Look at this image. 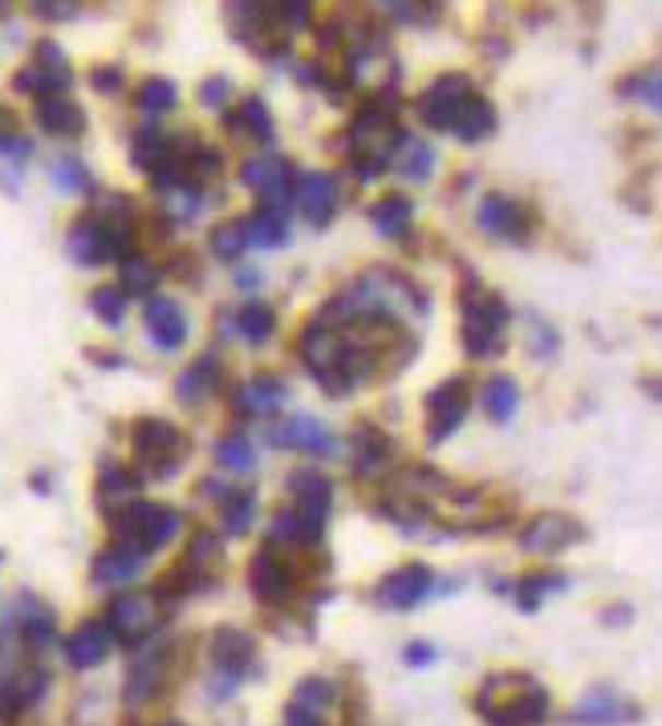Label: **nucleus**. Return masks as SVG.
Instances as JSON below:
<instances>
[{
	"instance_id": "obj_18",
	"label": "nucleus",
	"mask_w": 662,
	"mask_h": 726,
	"mask_svg": "<svg viewBox=\"0 0 662 726\" xmlns=\"http://www.w3.org/2000/svg\"><path fill=\"white\" fill-rule=\"evenodd\" d=\"M492 127H496V115H492V106L484 98H475V94H468L460 106V115H456V122H451V130L460 134L463 143H480L484 134H492Z\"/></svg>"
},
{
	"instance_id": "obj_17",
	"label": "nucleus",
	"mask_w": 662,
	"mask_h": 726,
	"mask_svg": "<svg viewBox=\"0 0 662 726\" xmlns=\"http://www.w3.org/2000/svg\"><path fill=\"white\" fill-rule=\"evenodd\" d=\"M333 200H338V191H333V179L330 175H305L302 179V207L305 215H309V224H330V215H333Z\"/></svg>"
},
{
	"instance_id": "obj_24",
	"label": "nucleus",
	"mask_w": 662,
	"mask_h": 726,
	"mask_svg": "<svg viewBox=\"0 0 662 726\" xmlns=\"http://www.w3.org/2000/svg\"><path fill=\"white\" fill-rule=\"evenodd\" d=\"M411 215H415V207H411V200H403V195H390V200L375 203V212H370V224H375L382 236H403L406 228H411Z\"/></svg>"
},
{
	"instance_id": "obj_13",
	"label": "nucleus",
	"mask_w": 662,
	"mask_h": 726,
	"mask_svg": "<svg viewBox=\"0 0 662 726\" xmlns=\"http://www.w3.org/2000/svg\"><path fill=\"white\" fill-rule=\"evenodd\" d=\"M106 654H110V629L102 626V621L78 626L70 633V641H66V657H70V666H78V669L98 666Z\"/></svg>"
},
{
	"instance_id": "obj_45",
	"label": "nucleus",
	"mask_w": 662,
	"mask_h": 726,
	"mask_svg": "<svg viewBox=\"0 0 662 726\" xmlns=\"http://www.w3.org/2000/svg\"><path fill=\"white\" fill-rule=\"evenodd\" d=\"M650 390H654V394H659V398H662V382H654V385H650Z\"/></svg>"
},
{
	"instance_id": "obj_10",
	"label": "nucleus",
	"mask_w": 662,
	"mask_h": 726,
	"mask_svg": "<svg viewBox=\"0 0 662 726\" xmlns=\"http://www.w3.org/2000/svg\"><path fill=\"white\" fill-rule=\"evenodd\" d=\"M146 329H151V342L158 349H179V345L188 342V317L167 297H155L146 305Z\"/></svg>"
},
{
	"instance_id": "obj_43",
	"label": "nucleus",
	"mask_w": 662,
	"mask_h": 726,
	"mask_svg": "<svg viewBox=\"0 0 662 726\" xmlns=\"http://www.w3.org/2000/svg\"><path fill=\"white\" fill-rule=\"evenodd\" d=\"M281 9H285V16L293 21V25H302L305 21V0H281Z\"/></svg>"
},
{
	"instance_id": "obj_11",
	"label": "nucleus",
	"mask_w": 662,
	"mask_h": 726,
	"mask_svg": "<svg viewBox=\"0 0 662 726\" xmlns=\"http://www.w3.org/2000/svg\"><path fill=\"white\" fill-rule=\"evenodd\" d=\"M252 657H257V641L248 638L245 629H232L228 626V629H220L216 638H212V662H216V669L232 674V678L248 674Z\"/></svg>"
},
{
	"instance_id": "obj_12",
	"label": "nucleus",
	"mask_w": 662,
	"mask_h": 726,
	"mask_svg": "<svg viewBox=\"0 0 662 726\" xmlns=\"http://www.w3.org/2000/svg\"><path fill=\"white\" fill-rule=\"evenodd\" d=\"M248 588L257 593V600H285L288 588H293V572L273 552H260L248 569Z\"/></svg>"
},
{
	"instance_id": "obj_25",
	"label": "nucleus",
	"mask_w": 662,
	"mask_h": 726,
	"mask_svg": "<svg viewBox=\"0 0 662 726\" xmlns=\"http://www.w3.org/2000/svg\"><path fill=\"white\" fill-rule=\"evenodd\" d=\"M480 224L488 231H496V236H517L520 207L512 200H505V195H492V200H484V207H480Z\"/></svg>"
},
{
	"instance_id": "obj_36",
	"label": "nucleus",
	"mask_w": 662,
	"mask_h": 726,
	"mask_svg": "<svg viewBox=\"0 0 662 726\" xmlns=\"http://www.w3.org/2000/svg\"><path fill=\"white\" fill-rule=\"evenodd\" d=\"M90 305H94V313H98L106 325H122V317H127V300H122L118 288H98Z\"/></svg>"
},
{
	"instance_id": "obj_39",
	"label": "nucleus",
	"mask_w": 662,
	"mask_h": 726,
	"mask_svg": "<svg viewBox=\"0 0 662 726\" xmlns=\"http://www.w3.org/2000/svg\"><path fill=\"white\" fill-rule=\"evenodd\" d=\"M245 127L257 134L260 143H269V139H273V118H269V110H264L260 102H248L245 106Z\"/></svg>"
},
{
	"instance_id": "obj_35",
	"label": "nucleus",
	"mask_w": 662,
	"mask_h": 726,
	"mask_svg": "<svg viewBox=\"0 0 662 726\" xmlns=\"http://www.w3.org/2000/svg\"><path fill=\"white\" fill-rule=\"evenodd\" d=\"M158 281V272L146 264V260H130L127 269H122V293H134V297H143L151 293Z\"/></svg>"
},
{
	"instance_id": "obj_46",
	"label": "nucleus",
	"mask_w": 662,
	"mask_h": 726,
	"mask_svg": "<svg viewBox=\"0 0 662 726\" xmlns=\"http://www.w3.org/2000/svg\"><path fill=\"white\" fill-rule=\"evenodd\" d=\"M163 726H184V723H163Z\"/></svg>"
},
{
	"instance_id": "obj_34",
	"label": "nucleus",
	"mask_w": 662,
	"mask_h": 726,
	"mask_svg": "<svg viewBox=\"0 0 662 726\" xmlns=\"http://www.w3.org/2000/svg\"><path fill=\"white\" fill-rule=\"evenodd\" d=\"M139 102H143L146 115H163V110H172L175 106V86L172 82H163V78H151L143 86V94H139Z\"/></svg>"
},
{
	"instance_id": "obj_26",
	"label": "nucleus",
	"mask_w": 662,
	"mask_h": 726,
	"mask_svg": "<svg viewBox=\"0 0 662 726\" xmlns=\"http://www.w3.org/2000/svg\"><path fill=\"white\" fill-rule=\"evenodd\" d=\"M245 183L260 195H276V191H285L288 183V171L281 158H257V163H248L245 167Z\"/></svg>"
},
{
	"instance_id": "obj_15",
	"label": "nucleus",
	"mask_w": 662,
	"mask_h": 726,
	"mask_svg": "<svg viewBox=\"0 0 662 726\" xmlns=\"http://www.w3.org/2000/svg\"><path fill=\"white\" fill-rule=\"evenodd\" d=\"M293 508L309 520V524H326V512H330V484H326V475H317V471H302V475H293Z\"/></svg>"
},
{
	"instance_id": "obj_29",
	"label": "nucleus",
	"mask_w": 662,
	"mask_h": 726,
	"mask_svg": "<svg viewBox=\"0 0 662 726\" xmlns=\"http://www.w3.org/2000/svg\"><path fill=\"white\" fill-rule=\"evenodd\" d=\"M252 512H257V499L248 496V491H232V499H224V527H228L232 536H240L252 524Z\"/></svg>"
},
{
	"instance_id": "obj_14",
	"label": "nucleus",
	"mask_w": 662,
	"mask_h": 726,
	"mask_svg": "<svg viewBox=\"0 0 662 726\" xmlns=\"http://www.w3.org/2000/svg\"><path fill=\"white\" fill-rule=\"evenodd\" d=\"M577 540V524L574 520H565V515H541L533 524L524 527V536L520 544L529 548V552H561L565 544Z\"/></svg>"
},
{
	"instance_id": "obj_7",
	"label": "nucleus",
	"mask_w": 662,
	"mask_h": 726,
	"mask_svg": "<svg viewBox=\"0 0 662 726\" xmlns=\"http://www.w3.org/2000/svg\"><path fill=\"white\" fill-rule=\"evenodd\" d=\"M472 94V86H468V78H460V73H447V78H439L423 98H418V115H423V122L435 130H451V122H456V115H460L463 98Z\"/></svg>"
},
{
	"instance_id": "obj_4",
	"label": "nucleus",
	"mask_w": 662,
	"mask_h": 726,
	"mask_svg": "<svg viewBox=\"0 0 662 726\" xmlns=\"http://www.w3.org/2000/svg\"><path fill=\"white\" fill-rule=\"evenodd\" d=\"M134 455L143 459L146 467H155L158 475H167V471H175L179 455H184V435L172 422H158V418L139 422V430H134Z\"/></svg>"
},
{
	"instance_id": "obj_40",
	"label": "nucleus",
	"mask_w": 662,
	"mask_h": 726,
	"mask_svg": "<svg viewBox=\"0 0 662 726\" xmlns=\"http://www.w3.org/2000/svg\"><path fill=\"white\" fill-rule=\"evenodd\" d=\"M330 686L326 682H302V694H297V706H309V711H321L330 702Z\"/></svg>"
},
{
	"instance_id": "obj_30",
	"label": "nucleus",
	"mask_w": 662,
	"mask_h": 726,
	"mask_svg": "<svg viewBox=\"0 0 662 726\" xmlns=\"http://www.w3.org/2000/svg\"><path fill=\"white\" fill-rule=\"evenodd\" d=\"M163 666H167V657L158 654L151 666L146 662H139V669L130 674V698H151L158 690V682H163Z\"/></svg>"
},
{
	"instance_id": "obj_31",
	"label": "nucleus",
	"mask_w": 662,
	"mask_h": 726,
	"mask_svg": "<svg viewBox=\"0 0 662 726\" xmlns=\"http://www.w3.org/2000/svg\"><path fill=\"white\" fill-rule=\"evenodd\" d=\"M248 248V228L245 224H224V228H216V236H212V252L224 260H236L240 252Z\"/></svg>"
},
{
	"instance_id": "obj_19",
	"label": "nucleus",
	"mask_w": 662,
	"mask_h": 726,
	"mask_svg": "<svg viewBox=\"0 0 662 726\" xmlns=\"http://www.w3.org/2000/svg\"><path fill=\"white\" fill-rule=\"evenodd\" d=\"M245 228H248V243H260V248H276V243H285V236H288L285 207H276V203L260 207L252 219H245Z\"/></svg>"
},
{
	"instance_id": "obj_37",
	"label": "nucleus",
	"mask_w": 662,
	"mask_h": 726,
	"mask_svg": "<svg viewBox=\"0 0 662 726\" xmlns=\"http://www.w3.org/2000/svg\"><path fill=\"white\" fill-rule=\"evenodd\" d=\"M134 491H139V487H134V479H130L127 471H106V479H102V499H106V503H130V499H134Z\"/></svg>"
},
{
	"instance_id": "obj_20",
	"label": "nucleus",
	"mask_w": 662,
	"mask_h": 726,
	"mask_svg": "<svg viewBox=\"0 0 662 726\" xmlns=\"http://www.w3.org/2000/svg\"><path fill=\"white\" fill-rule=\"evenodd\" d=\"M281 402H285V385L276 382V378L257 373V378H248V382L240 385V410L248 414H273Z\"/></svg>"
},
{
	"instance_id": "obj_42",
	"label": "nucleus",
	"mask_w": 662,
	"mask_h": 726,
	"mask_svg": "<svg viewBox=\"0 0 662 726\" xmlns=\"http://www.w3.org/2000/svg\"><path fill=\"white\" fill-rule=\"evenodd\" d=\"M200 98L208 102V106H212V110H216L220 102L228 98V82H224V78H220V82H208V86L200 90Z\"/></svg>"
},
{
	"instance_id": "obj_21",
	"label": "nucleus",
	"mask_w": 662,
	"mask_h": 726,
	"mask_svg": "<svg viewBox=\"0 0 662 726\" xmlns=\"http://www.w3.org/2000/svg\"><path fill=\"white\" fill-rule=\"evenodd\" d=\"M236 329H240L245 342L264 345L276 333V313L269 305H260V300H245V309L236 313Z\"/></svg>"
},
{
	"instance_id": "obj_38",
	"label": "nucleus",
	"mask_w": 662,
	"mask_h": 726,
	"mask_svg": "<svg viewBox=\"0 0 662 726\" xmlns=\"http://www.w3.org/2000/svg\"><path fill=\"white\" fill-rule=\"evenodd\" d=\"M626 94H638V98L650 102L654 110H662V70H650L642 73V78H634L630 86H626Z\"/></svg>"
},
{
	"instance_id": "obj_28",
	"label": "nucleus",
	"mask_w": 662,
	"mask_h": 726,
	"mask_svg": "<svg viewBox=\"0 0 662 726\" xmlns=\"http://www.w3.org/2000/svg\"><path fill=\"white\" fill-rule=\"evenodd\" d=\"M45 130H54V134H73V130H82V110L70 106V102H42V110H37Z\"/></svg>"
},
{
	"instance_id": "obj_6",
	"label": "nucleus",
	"mask_w": 662,
	"mask_h": 726,
	"mask_svg": "<svg viewBox=\"0 0 662 726\" xmlns=\"http://www.w3.org/2000/svg\"><path fill=\"white\" fill-rule=\"evenodd\" d=\"M468 414V382L463 378H447L444 385H435L432 398H427V430L432 442H444L451 430L463 422Z\"/></svg>"
},
{
	"instance_id": "obj_16",
	"label": "nucleus",
	"mask_w": 662,
	"mask_h": 726,
	"mask_svg": "<svg viewBox=\"0 0 662 726\" xmlns=\"http://www.w3.org/2000/svg\"><path fill=\"white\" fill-rule=\"evenodd\" d=\"M143 560H146V552H139V548H130V544L118 540L115 548H106V552L94 560V581L122 584V581H130V576H139V572H143Z\"/></svg>"
},
{
	"instance_id": "obj_44",
	"label": "nucleus",
	"mask_w": 662,
	"mask_h": 726,
	"mask_svg": "<svg viewBox=\"0 0 662 726\" xmlns=\"http://www.w3.org/2000/svg\"><path fill=\"white\" fill-rule=\"evenodd\" d=\"M406 662H415V666L432 662V645H406Z\"/></svg>"
},
{
	"instance_id": "obj_8",
	"label": "nucleus",
	"mask_w": 662,
	"mask_h": 726,
	"mask_svg": "<svg viewBox=\"0 0 662 726\" xmlns=\"http://www.w3.org/2000/svg\"><path fill=\"white\" fill-rule=\"evenodd\" d=\"M432 593V569L427 564H403L394 569L387 581L378 584V600L390 609H411Z\"/></svg>"
},
{
	"instance_id": "obj_27",
	"label": "nucleus",
	"mask_w": 662,
	"mask_h": 726,
	"mask_svg": "<svg viewBox=\"0 0 662 726\" xmlns=\"http://www.w3.org/2000/svg\"><path fill=\"white\" fill-rule=\"evenodd\" d=\"M220 378V361H212V357H200L196 366H191L184 378H179V398H188V402H200L212 385H216Z\"/></svg>"
},
{
	"instance_id": "obj_23",
	"label": "nucleus",
	"mask_w": 662,
	"mask_h": 726,
	"mask_svg": "<svg viewBox=\"0 0 662 726\" xmlns=\"http://www.w3.org/2000/svg\"><path fill=\"white\" fill-rule=\"evenodd\" d=\"M622 714H626V706H622L618 694H610V690H593L581 706H577V723L586 726H602V723H622Z\"/></svg>"
},
{
	"instance_id": "obj_5",
	"label": "nucleus",
	"mask_w": 662,
	"mask_h": 726,
	"mask_svg": "<svg viewBox=\"0 0 662 726\" xmlns=\"http://www.w3.org/2000/svg\"><path fill=\"white\" fill-rule=\"evenodd\" d=\"M158 626V605L151 593H122L110 600V633L118 641H143Z\"/></svg>"
},
{
	"instance_id": "obj_1",
	"label": "nucleus",
	"mask_w": 662,
	"mask_h": 726,
	"mask_svg": "<svg viewBox=\"0 0 662 726\" xmlns=\"http://www.w3.org/2000/svg\"><path fill=\"white\" fill-rule=\"evenodd\" d=\"M512 690H500V682L492 678L480 690V714H488L496 726H536L548 714V694L529 678H508Z\"/></svg>"
},
{
	"instance_id": "obj_41",
	"label": "nucleus",
	"mask_w": 662,
	"mask_h": 726,
	"mask_svg": "<svg viewBox=\"0 0 662 726\" xmlns=\"http://www.w3.org/2000/svg\"><path fill=\"white\" fill-rule=\"evenodd\" d=\"M58 183L61 187H73V191H82V187H86V175H82V167H78V163H58Z\"/></svg>"
},
{
	"instance_id": "obj_3",
	"label": "nucleus",
	"mask_w": 662,
	"mask_h": 726,
	"mask_svg": "<svg viewBox=\"0 0 662 726\" xmlns=\"http://www.w3.org/2000/svg\"><path fill=\"white\" fill-rule=\"evenodd\" d=\"M175 532H179V515L172 508H158V503H130L127 512L118 515V540L139 548V552H158Z\"/></svg>"
},
{
	"instance_id": "obj_33",
	"label": "nucleus",
	"mask_w": 662,
	"mask_h": 726,
	"mask_svg": "<svg viewBox=\"0 0 662 726\" xmlns=\"http://www.w3.org/2000/svg\"><path fill=\"white\" fill-rule=\"evenodd\" d=\"M216 455L228 471H248L252 467V442L245 435H232V439H224L216 447Z\"/></svg>"
},
{
	"instance_id": "obj_32",
	"label": "nucleus",
	"mask_w": 662,
	"mask_h": 726,
	"mask_svg": "<svg viewBox=\"0 0 662 726\" xmlns=\"http://www.w3.org/2000/svg\"><path fill=\"white\" fill-rule=\"evenodd\" d=\"M432 163H435V151L427 143H418V139H411V143L403 146V175H411V179H427L432 175Z\"/></svg>"
},
{
	"instance_id": "obj_22",
	"label": "nucleus",
	"mask_w": 662,
	"mask_h": 726,
	"mask_svg": "<svg viewBox=\"0 0 662 726\" xmlns=\"http://www.w3.org/2000/svg\"><path fill=\"white\" fill-rule=\"evenodd\" d=\"M520 406V390L512 378H505V373H496L488 385H484V410L496 418V422H508L512 414H517Z\"/></svg>"
},
{
	"instance_id": "obj_2",
	"label": "nucleus",
	"mask_w": 662,
	"mask_h": 726,
	"mask_svg": "<svg viewBox=\"0 0 662 726\" xmlns=\"http://www.w3.org/2000/svg\"><path fill=\"white\" fill-rule=\"evenodd\" d=\"M508 329V309L500 305V297H472L463 300V345L472 357H492L500 354Z\"/></svg>"
},
{
	"instance_id": "obj_9",
	"label": "nucleus",
	"mask_w": 662,
	"mask_h": 726,
	"mask_svg": "<svg viewBox=\"0 0 662 726\" xmlns=\"http://www.w3.org/2000/svg\"><path fill=\"white\" fill-rule=\"evenodd\" d=\"M273 442L276 447H293V451H305V455H330L333 451V435L317 418L309 414H297V418H288L285 427L273 430Z\"/></svg>"
}]
</instances>
